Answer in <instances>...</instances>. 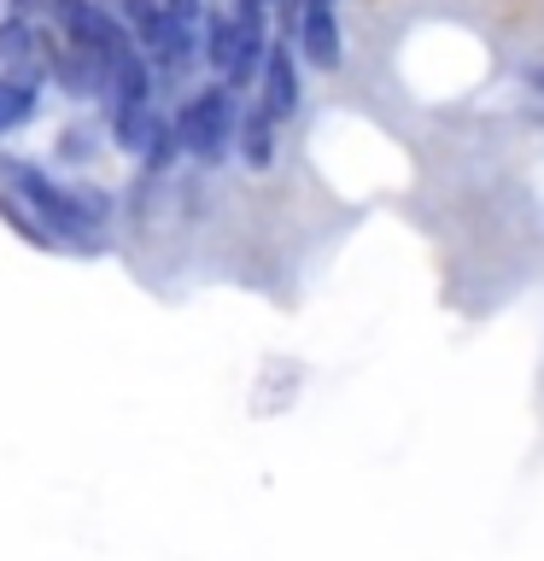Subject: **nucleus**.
Here are the masks:
<instances>
[{"mask_svg": "<svg viewBox=\"0 0 544 561\" xmlns=\"http://www.w3.org/2000/svg\"><path fill=\"white\" fill-rule=\"evenodd\" d=\"M170 129H175V147L182 152L217 164L223 147H228V129H235V100H228V88H205L200 100H188Z\"/></svg>", "mask_w": 544, "mask_h": 561, "instance_id": "obj_1", "label": "nucleus"}, {"mask_svg": "<svg viewBox=\"0 0 544 561\" xmlns=\"http://www.w3.org/2000/svg\"><path fill=\"white\" fill-rule=\"evenodd\" d=\"M59 18H65V30L77 35L82 47H94L105 65H117L123 53H135L129 47V30L112 18V7H100V0H59Z\"/></svg>", "mask_w": 544, "mask_h": 561, "instance_id": "obj_2", "label": "nucleus"}, {"mask_svg": "<svg viewBox=\"0 0 544 561\" xmlns=\"http://www.w3.org/2000/svg\"><path fill=\"white\" fill-rule=\"evenodd\" d=\"M140 24V35H147V53L165 70H182L188 59H193V24H182V18H170L165 7H147L135 18Z\"/></svg>", "mask_w": 544, "mask_h": 561, "instance_id": "obj_3", "label": "nucleus"}, {"mask_svg": "<svg viewBox=\"0 0 544 561\" xmlns=\"http://www.w3.org/2000/svg\"><path fill=\"white\" fill-rule=\"evenodd\" d=\"M298 42H305V59L316 70H333L340 65V30H333V12L328 0H310L305 18H298Z\"/></svg>", "mask_w": 544, "mask_h": 561, "instance_id": "obj_4", "label": "nucleus"}, {"mask_svg": "<svg viewBox=\"0 0 544 561\" xmlns=\"http://www.w3.org/2000/svg\"><path fill=\"white\" fill-rule=\"evenodd\" d=\"M263 112L270 117H293L298 112V82H293V53L287 47L263 53Z\"/></svg>", "mask_w": 544, "mask_h": 561, "instance_id": "obj_5", "label": "nucleus"}, {"mask_svg": "<svg viewBox=\"0 0 544 561\" xmlns=\"http://www.w3.org/2000/svg\"><path fill=\"white\" fill-rule=\"evenodd\" d=\"M270 123H275V117L263 112V105L240 123V158H246L252 170H263V164H270V152H275V147H270Z\"/></svg>", "mask_w": 544, "mask_h": 561, "instance_id": "obj_6", "label": "nucleus"}, {"mask_svg": "<svg viewBox=\"0 0 544 561\" xmlns=\"http://www.w3.org/2000/svg\"><path fill=\"white\" fill-rule=\"evenodd\" d=\"M35 112V88L30 82H0V129H18Z\"/></svg>", "mask_w": 544, "mask_h": 561, "instance_id": "obj_7", "label": "nucleus"}, {"mask_svg": "<svg viewBox=\"0 0 544 561\" xmlns=\"http://www.w3.org/2000/svg\"><path fill=\"white\" fill-rule=\"evenodd\" d=\"M0 59H7V65H35V35H30L24 18L0 24Z\"/></svg>", "mask_w": 544, "mask_h": 561, "instance_id": "obj_8", "label": "nucleus"}, {"mask_svg": "<svg viewBox=\"0 0 544 561\" xmlns=\"http://www.w3.org/2000/svg\"><path fill=\"white\" fill-rule=\"evenodd\" d=\"M235 35H240V24H228V18H211V30H205V59L211 65H217L223 70V77H228V65H235Z\"/></svg>", "mask_w": 544, "mask_h": 561, "instance_id": "obj_9", "label": "nucleus"}]
</instances>
